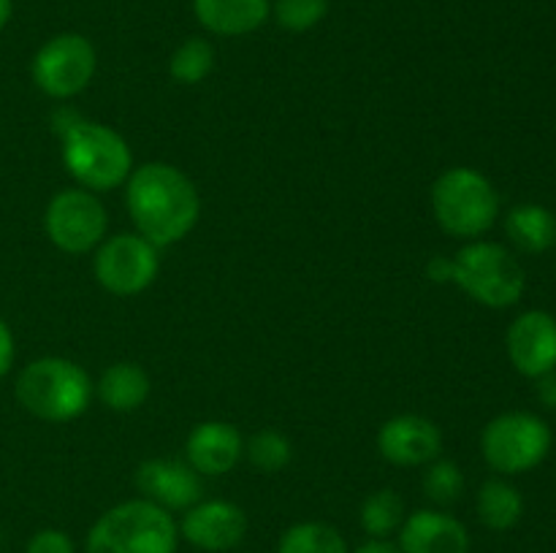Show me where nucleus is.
I'll list each match as a JSON object with an SVG mask.
<instances>
[{
    "label": "nucleus",
    "mask_w": 556,
    "mask_h": 553,
    "mask_svg": "<svg viewBox=\"0 0 556 553\" xmlns=\"http://www.w3.org/2000/svg\"><path fill=\"white\" fill-rule=\"evenodd\" d=\"M125 204L141 236L155 247L182 242L201 215L195 184L168 163H144L130 171Z\"/></svg>",
    "instance_id": "f257e3e1"
},
{
    "label": "nucleus",
    "mask_w": 556,
    "mask_h": 553,
    "mask_svg": "<svg viewBox=\"0 0 556 553\" xmlns=\"http://www.w3.org/2000/svg\"><path fill=\"white\" fill-rule=\"evenodd\" d=\"M63 133V163L71 177L87 190H114L134 171L130 146L117 130L74 114H58Z\"/></svg>",
    "instance_id": "f03ea898"
},
{
    "label": "nucleus",
    "mask_w": 556,
    "mask_h": 553,
    "mask_svg": "<svg viewBox=\"0 0 556 553\" xmlns=\"http://www.w3.org/2000/svg\"><path fill=\"white\" fill-rule=\"evenodd\" d=\"M179 529L168 510L130 499L114 504L92 524L87 553H177Z\"/></svg>",
    "instance_id": "7ed1b4c3"
},
{
    "label": "nucleus",
    "mask_w": 556,
    "mask_h": 553,
    "mask_svg": "<svg viewBox=\"0 0 556 553\" xmlns=\"http://www.w3.org/2000/svg\"><path fill=\"white\" fill-rule=\"evenodd\" d=\"M16 401L41 421H74L87 410L92 383L79 363L47 356L30 361L16 377Z\"/></svg>",
    "instance_id": "20e7f679"
},
{
    "label": "nucleus",
    "mask_w": 556,
    "mask_h": 553,
    "mask_svg": "<svg viewBox=\"0 0 556 553\" xmlns=\"http://www.w3.org/2000/svg\"><path fill=\"white\" fill-rule=\"evenodd\" d=\"M432 211L448 236L478 239L497 220V190L476 168H448L432 184Z\"/></svg>",
    "instance_id": "39448f33"
},
{
    "label": "nucleus",
    "mask_w": 556,
    "mask_h": 553,
    "mask_svg": "<svg viewBox=\"0 0 556 553\" xmlns=\"http://www.w3.org/2000/svg\"><path fill=\"white\" fill-rule=\"evenodd\" d=\"M451 263V282L483 307H514L527 287L525 269L503 244L472 242L462 247Z\"/></svg>",
    "instance_id": "423d86ee"
},
{
    "label": "nucleus",
    "mask_w": 556,
    "mask_h": 553,
    "mask_svg": "<svg viewBox=\"0 0 556 553\" xmlns=\"http://www.w3.org/2000/svg\"><path fill=\"white\" fill-rule=\"evenodd\" d=\"M481 450L494 472L521 475L535 470L548 455L552 428L532 412H503L483 428Z\"/></svg>",
    "instance_id": "0eeeda50"
},
{
    "label": "nucleus",
    "mask_w": 556,
    "mask_h": 553,
    "mask_svg": "<svg viewBox=\"0 0 556 553\" xmlns=\"http://www.w3.org/2000/svg\"><path fill=\"white\" fill-rule=\"evenodd\" d=\"M96 47L79 33H63L43 43L30 65L33 81L49 98H74L96 76Z\"/></svg>",
    "instance_id": "6e6552de"
},
{
    "label": "nucleus",
    "mask_w": 556,
    "mask_h": 553,
    "mask_svg": "<svg viewBox=\"0 0 556 553\" xmlns=\"http://www.w3.org/2000/svg\"><path fill=\"white\" fill-rule=\"evenodd\" d=\"M96 280L114 296H136L155 282L161 260L157 247L136 233H117L98 244Z\"/></svg>",
    "instance_id": "1a4fd4ad"
},
{
    "label": "nucleus",
    "mask_w": 556,
    "mask_h": 553,
    "mask_svg": "<svg viewBox=\"0 0 556 553\" xmlns=\"http://www.w3.org/2000/svg\"><path fill=\"white\" fill-rule=\"evenodd\" d=\"M47 236L58 249L81 255L103 242L109 217L101 201L87 190H60L47 206Z\"/></svg>",
    "instance_id": "9d476101"
},
{
    "label": "nucleus",
    "mask_w": 556,
    "mask_h": 553,
    "mask_svg": "<svg viewBox=\"0 0 556 553\" xmlns=\"http://www.w3.org/2000/svg\"><path fill=\"white\" fill-rule=\"evenodd\" d=\"M179 537L193 548L206 553L233 551L248 535V515L239 504L226 499H210V502H195L185 510L182 524L177 526Z\"/></svg>",
    "instance_id": "9b49d317"
},
{
    "label": "nucleus",
    "mask_w": 556,
    "mask_h": 553,
    "mask_svg": "<svg viewBox=\"0 0 556 553\" xmlns=\"http://www.w3.org/2000/svg\"><path fill=\"white\" fill-rule=\"evenodd\" d=\"M508 358L525 377H543L556 369V318L543 309H530L510 323Z\"/></svg>",
    "instance_id": "f8f14e48"
},
{
    "label": "nucleus",
    "mask_w": 556,
    "mask_h": 553,
    "mask_svg": "<svg viewBox=\"0 0 556 553\" xmlns=\"http://www.w3.org/2000/svg\"><path fill=\"white\" fill-rule=\"evenodd\" d=\"M136 488L163 510H188L204 497L201 475L177 459H150L136 470Z\"/></svg>",
    "instance_id": "ddd939ff"
},
{
    "label": "nucleus",
    "mask_w": 556,
    "mask_h": 553,
    "mask_svg": "<svg viewBox=\"0 0 556 553\" xmlns=\"http://www.w3.org/2000/svg\"><path fill=\"white\" fill-rule=\"evenodd\" d=\"M378 450L396 466H421L438 459L443 450V434L429 417L396 415L380 426Z\"/></svg>",
    "instance_id": "4468645a"
},
{
    "label": "nucleus",
    "mask_w": 556,
    "mask_h": 553,
    "mask_svg": "<svg viewBox=\"0 0 556 553\" xmlns=\"http://www.w3.org/2000/svg\"><path fill=\"white\" fill-rule=\"evenodd\" d=\"M402 553H467L470 535L465 524L443 510H416L400 526Z\"/></svg>",
    "instance_id": "2eb2a0df"
},
{
    "label": "nucleus",
    "mask_w": 556,
    "mask_h": 553,
    "mask_svg": "<svg viewBox=\"0 0 556 553\" xmlns=\"http://www.w3.org/2000/svg\"><path fill=\"white\" fill-rule=\"evenodd\" d=\"M185 453H188V464L199 475L220 477L239 464L244 455V439L231 423L204 421L190 432Z\"/></svg>",
    "instance_id": "dca6fc26"
},
{
    "label": "nucleus",
    "mask_w": 556,
    "mask_h": 553,
    "mask_svg": "<svg viewBox=\"0 0 556 553\" xmlns=\"http://www.w3.org/2000/svg\"><path fill=\"white\" fill-rule=\"evenodd\" d=\"M195 20L215 36H248L269 20V0H193Z\"/></svg>",
    "instance_id": "f3484780"
},
{
    "label": "nucleus",
    "mask_w": 556,
    "mask_h": 553,
    "mask_svg": "<svg viewBox=\"0 0 556 553\" xmlns=\"http://www.w3.org/2000/svg\"><path fill=\"white\" fill-rule=\"evenodd\" d=\"M505 233L527 255H541L556 244V217L541 204H519L505 217Z\"/></svg>",
    "instance_id": "a211bd4d"
},
{
    "label": "nucleus",
    "mask_w": 556,
    "mask_h": 553,
    "mask_svg": "<svg viewBox=\"0 0 556 553\" xmlns=\"http://www.w3.org/2000/svg\"><path fill=\"white\" fill-rule=\"evenodd\" d=\"M98 396L114 412H134L150 396V374L139 363H112L98 380Z\"/></svg>",
    "instance_id": "6ab92c4d"
},
{
    "label": "nucleus",
    "mask_w": 556,
    "mask_h": 553,
    "mask_svg": "<svg viewBox=\"0 0 556 553\" xmlns=\"http://www.w3.org/2000/svg\"><path fill=\"white\" fill-rule=\"evenodd\" d=\"M478 518L486 529L508 531L514 529L525 513V499L510 483L486 480L478 491Z\"/></svg>",
    "instance_id": "aec40b11"
},
{
    "label": "nucleus",
    "mask_w": 556,
    "mask_h": 553,
    "mask_svg": "<svg viewBox=\"0 0 556 553\" xmlns=\"http://www.w3.org/2000/svg\"><path fill=\"white\" fill-rule=\"evenodd\" d=\"M277 553H348V542L331 524L304 520L282 531Z\"/></svg>",
    "instance_id": "412c9836"
},
{
    "label": "nucleus",
    "mask_w": 556,
    "mask_h": 553,
    "mask_svg": "<svg viewBox=\"0 0 556 553\" xmlns=\"http://www.w3.org/2000/svg\"><path fill=\"white\" fill-rule=\"evenodd\" d=\"M362 529L367 531L372 540H386L389 535L400 531L402 520H405V502L396 491L383 488V491H375L364 499L362 504Z\"/></svg>",
    "instance_id": "4be33fe9"
},
{
    "label": "nucleus",
    "mask_w": 556,
    "mask_h": 553,
    "mask_svg": "<svg viewBox=\"0 0 556 553\" xmlns=\"http://www.w3.org/2000/svg\"><path fill=\"white\" fill-rule=\"evenodd\" d=\"M215 68V49L206 38H188L168 60V74L179 85H199Z\"/></svg>",
    "instance_id": "5701e85b"
},
{
    "label": "nucleus",
    "mask_w": 556,
    "mask_h": 553,
    "mask_svg": "<svg viewBox=\"0 0 556 553\" xmlns=\"http://www.w3.org/2000/svg\"><path fill=\"white\" fill-rule=\"evenodd\" d=\"M244 455L250 459V464L261 472H280L291 464L293 448L280 432L275 428H264V432L253 434L250 442L244 445Z\"/></svg>",
    "instance_id": "b1692460"
},
{
    "label": "nucleus",
    "mask_w": 556,
    "mask_h": 553,
    "mask_svg": "<svg viewBox=\"0 0 556 553\" xmlns=\"http://www.w3.org/2000/svg\"><path fill=\"white\" fill-rule=\"evenodd\" d=\"M424 493L434 504H454L465 493V475L454 461H434L424 475Z\"/></svg>",
    "instance_id": "393cba45"
},
{
    "label": "nucleus",
    "mask_w": 556,
    "mask_h": 553,
    "mask_svg": "<svg viewBox=\"0 0 556 553\" xmlns=\"http://www.w3.org/2000/svg\"><path fill=\"white\" fill-rule=\"evenodd\" d=\"M329 11V0H275V16L280 27L291 33L313 30Z\"/></svg>",
    "instance_id": "a878e982"
},
{
    "label": "nucleus",
    "mask_w": 556,
    "mask_h": 553,
    "mask_svg": "<svg viewBox=\"0 0 556 553\" xmlns=\"http://www.w3.org/2000/svg\"><path fill=\"white\" fill-rule=\"evenodd\" d=\"M25 553H76L74 540L60 529H41L30 537Z\"/></svg>",
    "instance_id": "bb28decb"
},
{
    "label": "nucleus",
    "mask_w": 556,
    "mask_h": 553,
    "mask_svg": "<svg viewBox=\"0 0 556 553\" xmlns=\"http://www.w3.org/2000/svg\"><path fill=\"white\" fill-rule=\"evenodd\" d=\"M11 363H14V334H11L9 323L0 318V380L9 374Z\"/></svg>",
    "instance_id": "cd10ccee"
},
{
    "label": "nucleus",
    "mask_w": 556,
    "mask_h": 553,
    "mask_svg": "<svg viewBox=\"0 0 556 553\" xmlns=\"http://www.w3.org/2000/svg\"><path fill=\"white\" fill-rule=\"evenodd\" d=\"M451 269H454L451 258H443V255H438V258H432L427 263V276L432 282H451Z\"/></svg>",
    "instance_id": "c85d7f7f"
},
{
    "label": "nucleus",
    "mask_w": 556,
    "mask_h": 553,
    "mask_svg": "<svg viewBox=\"0 0 556 553\" xmlns=\"http://www.w3.org/2000/svg\"><path fill=\"white\" fill-rule=\"evenodd\" d=\"M538 380H541V383H538V396H541V401L556 410V369H552V372L543 374V377Z\"/></svg>",
    "instance_id": "c756f323"
},
{
    "label": "nucleus",
    "mask_w": 556,
    "mask_h": 553,
    "mask_svg": "<svg viewBox=\"0 0 556 553\" xmlns=\"http://www.w3.org/2000/svg\"><path fill=\"white\" fill-rule=\"evenodd\" d=\"M353 553H402L400 545H391L389 540H369L358 545Z\"/></svg>",
    "instance_id": "7c9ffc66"
},
{
    "label": "nucleus",
    "mask_w": 556,
    "mask_h": 553,
    "mask_svg": "<svg viewBox=\"0 0 556 553\" xmlns=\"http://www.w3.org/2000/svg\"><path fill=\"white\" fill-rule=\"evenodd\" d=\"M11 11H14V3H11V0H0V30H3V27L9 25Z\"/></svg>",
    "instance_id": "2f4dec72"
}]
</instances>
